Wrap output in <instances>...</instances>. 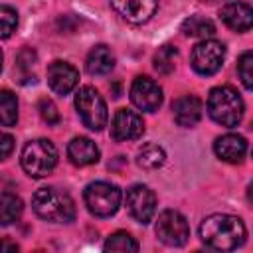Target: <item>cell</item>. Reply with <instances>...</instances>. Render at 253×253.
<instances>
[{"label":"cell","mask_w":253,"mask_h":253,"mask_svg":"<svg viewBox=\"0 0 253 253\" xmlns=\"http://www.w3.org/2000/svg\"><path fill=\"white\" fill-rule=\"evenodd\" d=\"M245 225L237 215L229 213H211L208 215L200 225V237L202 241L219 251H231L243 245L245 241Z\"/></svg>","instance_id":"1"},{"label":"cell","mask_w":253,"mask_h":253,"mask_svg":"<svg viewBox=\"0 0 253 253\" xmlns=\"http://www.w3.org/2000/svg\"><path fill=\"white\" fill-rule=\"evenodd\" d=\"M243 99L241 95L229 87V85H221V87H213L208 95V113L211 117V121H215L221 126L233 128L241 123L243 119Z\"/></svg>","instance_id":"2"},{"label":"cell","mask_w":253,"mask_h":253,"mask_svg":"<svg viewBox=\"0 0 253 253\" xmlns=\"http://www.w3.org/2000/svg\"><path fill=\"white\" fill-rule=\"evenodd\" d=\"M32 208L42 219L53 223H69L75 217V202L57 188H40L32 196Z\"/></svg>","instance_id":"3"},{"label":"cell","mask_w":253,"mask_h":253,"mask_svg":"<svg viewBox=\"0 0 253 253\" xmlns=\"http://www.w3.org/2000/svg\"><path fill=\"white\" fill-rule=\"evenodd\" d=\"M22 168L32 178H43L57 166V148L47 138L30 140L22 148Z\"/></svg>","instance_id":"4"},{"label":"cell","mask_w":253,"mask_h":253,"mask_svg":"<svg viewBox=\"0 0 253 253\" xmlns=\"http://www.w3.org/2000/svg\"><path fill=\"white\" fill-rule=\"evenodd\" d=\"M75 109L79 113L81 123L91 128V130H101L107 125L109 113H107V105L103 101V97L99 95V91L95 87H81L75 95Z\"/></svg>","instance_id":"5"},{"label":"cell","mask_w":253,"mask_h":253,"mask_svg":"<svg viewBox=\"0 0 253 253\" xmlns=\"http://www.w3.org/2000/svg\"><path fill=\"white\" fill-rule=\"evenodd\" d=\"M85 206L97 217H111L121 206V190L109 182H91L85 188Z\"/></svg>","instance_id":"6"},{"label":"cell","mask_w":253,"mask_h":253,"mask_svg":"<svg viewBox=\"0 0 253 253\" xmlns=\"http://www.w3.org/2000/svg\"><path fill=\"white\" fill-rule=\"evenodd\" d=\"M225 59V45L217 40H202L192 49V67L198 75H213L219 71Z\"/></svg>","instance_id":"7"},{"label":"cell","mask_w":253,"mask_h":253,"mask_svg":"<svg viewBox=\"0 0 253 253\" xmlns=\"http://www.w3.org/2000/svg\"><path fill=\"white\" fill-rule=\"evenodd\" d=\"M156 235L162 243L170 247H182L190 237V227L186 217L176 210H164L156 219Z\"/></svg>","instance_id":"8"},{"label":"cell","mask_w":253,"mask_h":253,"mask_svg":"<svg viewBox=\"0 0 253 253\" xmlns=\"http://www.w3.org/2000/svg\"><path fill=\"white\" fill-rule=\"evenodd\" d=\"M126 208L138 223H148L156 213V196L148 186L134 184L126 192Z\"/></svg>","instance_id":"9"},{"label":"cell","mask_w":253,"mask_h":253,"mask_svg":"<svg viewBox=\"0 0 253 253\" xmlns=\"http://www.w3.org/2000/svg\"><path fill=\"white\" fill-rule=\"evenodd\" d=\"M130 101L140 111H156L162 105V89L146 75H138L130 85Z\"/></svg>","instance_id":"10"},{"label":"cell","mask_w":253,"mask_h":253,"mask_svg":"<svg viewBox=\"0 0 253 253\" xmlns=\"http://www.w3.org/2000/svg\"><path fill=\"white\" fill-rule=\"evenodd\" d=\"M144 132V123L142 117L130 109H119L113 117L111 123V136L117 142H126V140H136Z\"/></svg>","instance_id":"11"},{"label":"cell","mask_w":253,"mask_h":253,"mask_svg":"<svg viewBox=\"0 0 253 253\" xmlns=\"http://www.w3.org/2000/svg\"><path fill=\"white\" fill-rule=\"evenodd\" d=\"M111 6L128 24H144L154 16L158 0H111Z\"/></svg>","instance_id":"12"},{"label":"cell","mask_w":253,"mask_h":253,"mask_svg":"<svg viewBox=\"0 0 253 253\" xmlns=\"http://www.w3.org/2000/svg\"><path fill=\"white\" fill-rule=\"evenodd\" d=\"M79 83V73L77 69L67 63V61H53L47 67V85L51 87L53 93L57 95H67L71 93Z\"/></svg>","instance_id":"13"},{"label":"cell","mask_w":253,"mask_h":253,"mask_svg":"<svg viewBox=\"0 0 253 253\" xmlns=\"http://www.w3.org/2000/svg\"><path fill=\"white\" fill-rule=\"evenodd\" d=\"M172 113H174V121L180 126L190 128L200 123L204 105L196 95H182L172 103Z\"/></svg>","instance_id":"14"},{"label":"cell","mask_w":253,"mask_h":253,"mask_svg":"<svg viewBox=\"0 0 253 253\" xmlns=\"http://www.w3.org/2000/svg\"><path fill=\"white\" fill-rule=\"evenodd\" d=\"M223 24L233 32H247L253 28V6L245 2H229L219 12Z\"/></svg>","instance_id":"15"},{"label":"cell","mask_w":253,"mask_h":253,"mask_svg":"<svg viewBox=\"0 0 253 253\" xmlns=\"http://www.w3.org/2000/svg\"><path fill=\"white\" fill-rule=\"evenodd\" d=\"M213 150H215V156L223 162H229V164H237L243 160L245 152H247V142L243 136L239 134H223V136H217L215 142H213Z\"/></svg>","instance_id":"16"},{"label":"cell","mask_w":253,"mask_h":253,"mask_svg":"<svg viewBox=\"0 0 253 253\" xmlns=\"http://www.w3.org/2000/svg\"><path fill=\"white\" fill-rule=\"evenodd\" d=\"M67 156H69L71 164H75V166H89L99 160V148L91 138L75 136L67 144Z\"/></svg>","instance_id":"17"},{"label":"cell","mask_w":253,"mask_h":253,"mask_svg":"<svg viewBox=\"0 0 253 253\" xmlns=\"http://www.w3.org/2000/svg\"><path fill=\"white\" fill-rule=\"evenodd\" d=\"M85 67L91 75H105L115 67V53L105 43H99L89 51Z\"/></svg>","instance_id":"18"},{"label":"cell","mask_w":253,"mask_h":253,"mask_svg":"<svg viewBox=\"0 0 253 253\" xmlns=\"http://www.w3.org/2000/svg\"><path fill=\"white\" fill-rule=\"evenodd\" d=\"M182 32L190 38H200V40H208L215 34V26L210 18L206 16H190L182 22Z\"/></svg>","instance_id":"19"},{"label":"cell","mask_w":253,"mask_h":253,"mask_svg":"<svg viewBox=\"0 0 253 253\" xmlns=\"http://www.w3.org/2000/svg\"><path fill=\"white\" fill-rule=\"evenodd\" d=\"M22 200L10 192H4L0 198V223L2 225H10L14 223L20 215H22Z\"/></svg>","instance_id":"20"},{"label":"cell","mask_w":253,"mask_h":253,"mask_svg":"<svg viewBox=\"0 0 253 253\" xmlns=\"http://www.w3.org/2000/svg\"><path fill=\"white\" fill-rule=\"evenodd\" d=\"M136 162L144 170H156L166 162V154L158 144H144L136 154Z\"/></svg>","instance_id":"21"},{"label":"cell","mask_w":253,"mask_h":253,"mask_svg":"<svg viewBox=\"0 0 253 253\" xmlns=\"http://www.w3.org/2000/svg\"><path fill=\"white\" fill-rule=\"evenodd\" d=\"M105 251H115V253H134L138 251V243L136 239L126 233V231H115L113 235H109V239L105 241Z\"/></svg>","instance_id":"22"},{"label":"cell","mask_w":253,"mask_h":253,"mask_svg":"<svg viewBox=\"0 0 253 253\" xmlns=\"http://www.w3.org/2000/svg\"><path fill=\"white\" fill-rule=\"evenodd\" d=\"M176 59H178V49L174 45H162L156 53H154V69L162 75H168L174 71L176 67Z\"/></svg>","instance_id":"23"},{"label":"cell","mask_w":253,"mask_h":253,"mask_svg":"<svg viewBox=\"0 0 253 253\" xmlns=\"http://www.w3.org/2000/svg\"><path fill=\"white\" fill-rule=\"evenodd\" d=\"M0 121L2 126H12L18 121V101L8 89L0 93Z\"/></svg>","instance_id":"24"},{"label":"cell","mask_w":253,"mask_h":253,"mask_svg":"<svg viewBox=\"0 0 253 253\" xmlns=\"http://www.w3.org/2000/svg\"><path fill=\"white\" fill-rule=\"evenodd\" d=\"M237 73L247 89H253V51H245L237 61Z\"/></svg>","instance_id":"25"},{"label":"cell","mask_w":253,"mask_h":253,"mask_svg":"<svg viewBox=\"0 0 253 253\" xmlns=\"http://www.w3.org/2000/svg\"><path fill=\"white\" fill-rule=\"evenodd\" d=\"M0 26H2V38H10L12 32L18 26V12L14 8H10L8 4L0 6Z\"/></svg>","instance_id":"26"},{"label":"cell","mask_w":253,"mask_h":253,"mask_svg":"<svg viewBox=\"0 0 253 253\" xmlns=\"http://www.w3.org/2000/svg\"><path fill=\"white\" fill-rule=\"evenodd\" d=\"M38 111H40V117L47 125H57L59 123V113H57V107L53 105L51 99H42L40 105H38Z\"/></svg>","instance_id":"27"},{"label":"cell","mask_w":253,"mask_h":253,"mask_svg":"<svg viewBox=\"0 0 253 253\" xmlns=\"http://www.w3.org/2000/svg\"><path fill=\"white\" fill-rule=\"evenodd\" d=\"M16 65H18V69L20 71H28V69H32V65L36 63V53L32 51V49H22L20 53H18V57H16Z\"/></svg>","instance_id":"28"},{"label":"cell","mask_w":253,"mask_h":253,"mask_svg":"<svg viewBox=\"0 0 253 253\" xmlns=\"http://www.w3.org/2000/svg\"><path fill=\"white\" fill-rule=\"evenodd\" d=\"M14 146V138L10 134H2V158H8Z\"/></svg>","instance_id":"29"},{"label":"cell","mask_w":253,"mask_h":253,"mask_svg":"<svg viewBox=\"0 0 253 253\" xmlns=\"http://www.w3.org/2000/svg\"><path fill=\"white\" fill-rule=\"evenodd\" d=\"M247 200H249V202L253 204V182H251V184L247 186Z\"/></svg>","instance_id":"30"},{"label":"cell","mask_w":253,"mask_h":253,"mask_svg":"<svg viewBox=\"0 0 253 253\" xmlns=\"http://www.w3.org/2000/svg\"><path fill=\"white\" fill-rule=\"evenodd\" d=\"M200 2H204V4H213V2H219V0H200Z\"/></svg>","instance_id":"31"}]
</instances>
